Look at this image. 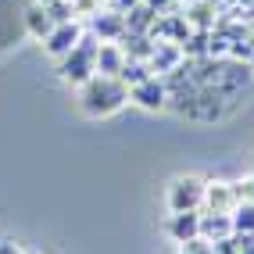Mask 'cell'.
Segmentation results:
<instances>
[{"label": "cell", "instance_id": "cell-1", "mask_svg": "<svg viewBox=\"0 0 254 254\" xmlns=\"http://www.w3.org/2000/svg\"><path fill=\"white\" fill-rule=\"evenodd\" d=\"M129 104V86L115 75H90L79 86V108L90 118H108Z\"/></svg>", "mask_w": 254, "mask_h": 254}, {"label": "cell", "instance_id": "cell-2", "mask_svg": "<svg viewBox=\"0 0 254 254\" xmlns=\"http://www.w3.org/2000/svg\"><path fill=\"white\" fill-rule=\"evenodd\" d=\"M97 47H100V40L93 32H82V40L68 54L58 58V75L64 82H72V86H82L90 75H97Z\"/></svg>", "mask_w": 254, "mask_h": 254}, {"label": "cell", "instance_id": "cell-3", "mask_svg": "<svg viewBox=\"0 0 254 254\" xmlns=\"http://www.w3.org/2000/svg\"><path fill=\"white\" fill-rule=\"evenodd\" d=\"M165 204H168V211H200V204H204V179H197V176L172 179L168 193H165Z\"/></svg>", "mask_w": 254, "mask_h": 254}, {"label": "cell", "instance_id": "cell-4", "mask_svg": "<svg viewBox=\"0 0 254 254\" xmlns=\"http://www.w3.org/2000/svg\"><path fill=\"white\" fill-rule=\"evenodd\" d=\"M129 100L132 104H140L147 111H161L168 108V86L161 75H147L143 82H136V86H129Z\"/></svg>", "mask_w": 254, "mask_h": 254}, {"label": "cell", "instance_id": "cell-5", "mask_svg": "<svg viewBox=\"0 0 254 254\" xmlns=\"http://www.w3.org/2000/svg\"><path fill=\"white\" fill-rule=\"evenodd\" d=\"M79 40H82V25H79L75 18H72V22H58L54 29H50V36L43 40V50L58 61V58L68 54V50H72Z\"/></svg>", "mask_w": 254, "mask_h": 254}, {"label": "cell", "instance_id": "cell-6", "mask_svg": "<svg viewBox=\"0 0 254 254\" xmlns=\"http://www.w3.org/2000/svg\"><path fill=\"white\" fill-rule=\"evenodd\" d=\"M168 236H172L176 244H186V240H197L200 236V211H172L165 222Z\"/></svg>", "mask_w": 254, "mask_h": 254}, {"label": "cell", "instance_id": "cell-7", "mask_svg": "<svg viewBox=\"0 0 254 254\" xmlns=\"http://www.w3.org/2000/svg\"><path fill=\"white\" fill-rule=\"evenodd\" d=\"M147 64H150V72H158V75L176 72L179 64H183V47H179V43H168V40H165V43H154Z\"/></svg>", "mask_w": 254, "mask_h": 254}, {"label": "cell", "instance_id": "cell-8", "mask_svg": "<svg viewBox=\"0 0 254 254\" xmlns=\"http://www.w3.org/2000/svg\"><path fill=\"white\" fill-rule=\"evenodd\" d=\"M93 36L100 43H115V40H122L126 36V14H118V11H104V14H93Z\"/></svg>", "mask_w": 254, "mask_h": 254}, {"label": "cell", "instance_id": "cell-9", "mask_svg": "<svg viewBox=\"0 0 254 254\" xmlns=\"http://www.w3.org/2000/svg\"><path fill=\"white\" fill-rule=\"evenodd\" d=\"M204 204H208V211L229 215V211L236 208V193H233V183H204Z\"/></svg>", "mask_w": 254, "mask_h": 254}, {"label": "cell", "instance_id": "cell-10", "mask_svg": "<svg viewBox=\"0 0 254 254\" xmlns=\"http://www.w3.org/2000/svg\"><path fill=\"white\" fill-rule=\"evenodd\" d=\"M226 236H233V218L229 215H218V211L200 215V240L218 244V240H226Z\"/></svg>", "mask_w": 254, "mask_h": 254}, {"label": "cell", "instance_id": "cell-11", "mask_svg": "<svg viewBox=\"0 0 254 254\" xmlns=\"http://www.w3.org/2000/svg\"><path fill=\"white\" fill-rule=\"evenodd\" d=\"M122 64H126V50L118 43H100L97 47V75H115L118 79Z\"/></svg>", "mask_w": 254, "mask_h": 254}, {"label": "cell", "instance_id": "cell-12", "mask_svg": "<svg viewBox=\"0 0 254 254\" xmlns=\"http://www.w3.org/2000/svg\"><path fill=\"white\" fill-rule=\"evenodd\" d=\"M54 25H58V22H54V14H50V7H43V4H32V7L25 11V29H29V36L47 40Z\"/></svg>", "mask_w": 254, "mask_h": 254}, {"label": "cell", "instance_id": "cell-13", "mask_svg": "<svg viewBox=\"0 0 254 254\" xmlns=\"http://www.w3.org/2000/svg\"><path fill=\"white\" fill-rule=\"evenodd\" d=\"M233 233H240V236H254V200H240L233 211Z\"/></svg>", "mask_w": 254, "mask_h": 254}, {"label": "cell", "instance_id": "cell-14", "mask_svg": "<svg viewBox=\"0 0 254 254\" xmlns=\"http://www.w3.org/2000/svg\"><path fill=\"white\" fill-rule=\"evenodd\" d=\"M147 75H154V72H150V64L147 61H132V58H126L122 72H118V79H122L126 86H136V82H143Z\"/></svg>", "mask_w": 254, "mask_h": 254}, {"label": "cell", "instance_id": "cell-15", "mask_svg": "<svg viewBox=\"0 0 254 254\" xmlns=\"http://www.w3.org/2000/svg\"><path fill=\"white\" fill-rule=\"evenodd\" d=\"M140 0H111V11H118V14H126L129 7H136Z\"/></svg>", "mask_w": 254, "mask_h": 254}, {"label": "cell", "instance_id": "cell-16", "mask_svg": "<svg viewBox=\"0 0 254 254\" xmlns=\"http://www.w3.org/2000/svg\"><path fill=\"white\" fill-rule=\"evenodd\" d=\"M0 254H25L22 244H14V240H0Z\"/></svg>", "mask_w": 254, "mask_h": 254}, {"label": "cell", "instance_id": "cell-17", "mask_svg": "<svg viewBox=\"0 0 254 254\" xmlns=\"http://www.w3.org/2000/svg\"><path fill=\"white\" fill-rule=\"evenodd\" d=\"M36 4H43V7H54V4H61V0H36Z\"/></svg>", "mask_w": 254, "mask_h": 254}]
</instances>
